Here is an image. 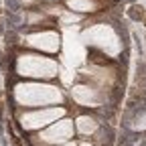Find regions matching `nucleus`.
I'll return each instance as SVG.
<instances>
[{
	"mask_svg": "<svg viewBox=\"0 0 146 146\" xmlns=\"http://www.w3.org/2000/svg\"><path fill=\"white\" fill-rule=\"evenodd\" d=\"M130 16L134 18V21H142V18H144V8H142V6H132Z\"/></svg>",
	"mask_w": 146,
	"mask_h": 146,
	"instance_id": "nucleus-1",
	"label": "nucleus"
}]
</instances>
